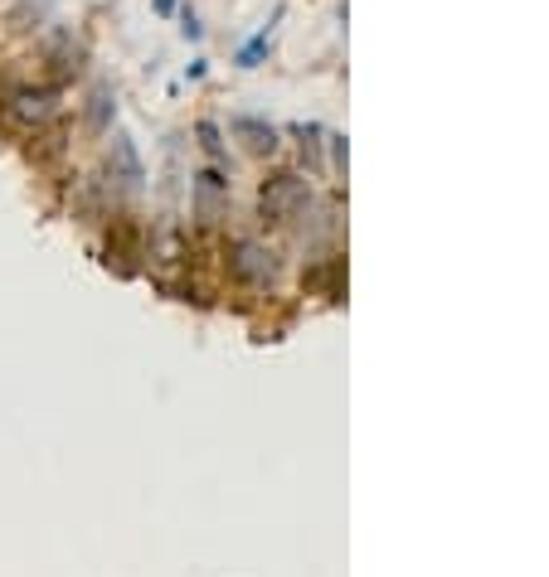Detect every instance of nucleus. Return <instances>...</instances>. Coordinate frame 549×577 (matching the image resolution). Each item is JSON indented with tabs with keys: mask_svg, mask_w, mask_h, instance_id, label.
I'll return each mask as SVG.
<instances>
[{
	"mask_svg": "<svg viewBox=\"0 0 549 577\" xmlns=\"http://www.w3.org/2000/svg\"><path fill=\"white\" fill-rule=\"evenodd\" d=\"M195 136H200V151H204V155H214V161H220V155H224L220 127H214V122H200V127H195Z\"/></svg>",
	"mask_w": 549,
	"mask_h": 577,
	"instance_id": "obj_9",
	"label": "nucleus"
},
{
	"mask_svg": "<svg viewBox=\"0 0 549 577\" xmlns=\"http://www.w3.org/2000/svg\"><path fill=\"white\" fill-rule=\"evenodd\" d=\"M234 136L248 146L253 155H273L277 151V131L267 127V122H258V117H234Z\"/></svg>",
	"mask_w": 549,
	"mask_h": 577,
	"instance_id": "obj_6",
	"label": "nucleus"
},
{
	"mask_svg": "<svg viewBox=\"0 0 549 577\" xmlns=\"http://www.w3.org/2000/svg\"><path fill=\"white\" fill-rule=\"evenodd\" d=\"M180 35L185 39H200L204 35V25H200V15H195V10H180Z\"/></svg>",
	"mask_w": 549,
	"mask_h": 577,
	"instance_id": "obj_10",
	"label": "nucleus"
},
{
	"mask_svg": "<svg viewBox=\"0 0 549 577\" xmlns=\"http://www.w3.org/2000/svg\"><path fill=\"white\" fill-rule=\"evenodd\" d=\"M267 49H273V35H267V29H258V35L248 39L244 49H238V68H258V64H263Z\"/></svg>",
	"mask_w": 549,
	"mask_h": 577,
	"instance_id": "obj_8",
	"label": "nucleus"
},
{
	"mask_svg": "<svg viewBox=\"0 0 549 577\" xmlns=\"http://www.w3.org/2000/svg\"><path fill=\"white\" fill-rule=\"evenodd\" d=\"M307 199V185L297 180V175H277V180L263 185V195H258V204H263V218H277L283 224L287 214H292L297 204Z\"/></svg>",
	"mask_w": 549,
	"mask_h": 577,
	"instance_id": "obj_4",
	"label": "nucleus"
},
{
	"mask_svg": "<svg viewBox=\"0 0 549 577\" xmlns=\"http://www.w3.org/2000/svg\"><path fill=\"white\" fill-rule=\"evenodd\" d=\"M229 272L244 287H267V281L277 277V258L267 253L263 243H253V238H244V243L229 253Z\"/></svg>",
	"mask_w": 549,
	"mask_h": 577,
	"instance_id": "obj_2",
	"label": "nucleus"
},
{
	"mask_svg": "<svg viewBox=\"0 0 549 577\" xmlns=\"http://www.w3.org/2000/svg\"><path fill=\"white\" fill-rule=\"evenodd\" d=\"M108 171H112V180H122V190H137V185H141V155H137V146H132L122 131L112 136Z\"/></svg>",
	"mask_w": 549,
	"mask_h": 577,
	"instance_id": "obj_5",
	"label": "nucleus"
},
{
	"mask_svg": "<svg viewBox=\"0 0 549 577\" xmlns=\"http://www.w3.org/2000/svg\"><path fill=\"white\" fill-rule=\"evenodd\" d=\"M59 112V88H15L5 98V117L20 127H45Z\"/></svg>",
	"mask_w": 549,
	"mask_h": 577,
	"instance_id": "obj_1",
	"label": "nucleus"
},
{
	"mask_svg": "<svg viewBox=\"0 0 549 577\" xmlns=\"http://www.w3.org/2000/svg\"><path fill=\"white\" fill-rule=\"evenodd\" d=\"M112 112H117L112 92L98 88V92H92V102H88V127H92V131H108V127H112Z\"/></svg>",
	"mask_w": 549,
	"mask_h": 577,
	"instance_id": "obj_7",
	"label": "nucleus"
},
{
	"mask_svg": "<svg viewBox=\"0 0 549 577\" xmlns=\"http://www.w3.org/2000/svg\"><path fill=\"white\" fill-rule=\"evenodd\" d=\"M224 204H229V180H224V171L204 165V171L195 175V218H200V224H220Z\"/></svg>",
	"mask_w": 549,
	"mask_h": 577,
	"instance_id": "obj_3",
	"label": "nucleus"
},
{
	"mask_svg": "<svg viewBox=\"0 0 549 577\" xmlns=\"http://www.w3.org/2000/svg\"><path fill=\"white\" fill-rule=\"evenodd\" d=\"M151 5H157V15H175V10H180V0H151Z\"/></svg>",
	"mask_w": 549,
	"mask_h": 577,
	"instance_id": "obj_11",
	"label": "nucleus"
}]
</instances>
